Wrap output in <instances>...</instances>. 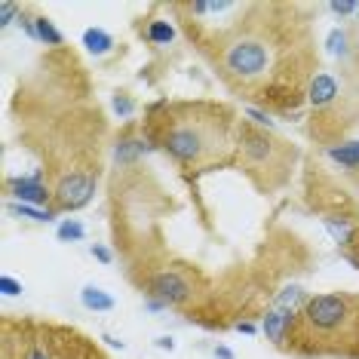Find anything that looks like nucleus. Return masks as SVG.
<instances>
[{
    "label": "nucleus",
    "mask_w": 359,
    "mask_h": 359,
    "mask_svg": "<svg viewBox=\"0 0 359 359\" xmlns=\"http://www.w3.org/2000/svg\"><path fill=\"white\" fill-rule=\"evenodd\" d=\"M236 148H240V160L249 169V175L267 187L280 184L285 172L292 169V160H295L292 144H285L283 138H273L271 133L255 129L249 123L236 129Z\"/></svg>",
    "instance_id": "nucleus-4"
},
{
    "label": "nucleus",
    "mask_w": 359,
    "mask_h": 359,
    "mask_svg": "<svg viewBox=\"0 0 359 359\" xmlns=\"http://www.w3.org/2000/svg\"><path fill=\"white\" fill-rule=\"evenodd\" d=\"M157 347H163V350H172V347H175V341H172V338H157Z\"/></svg>",
    "instance_id": "nucleus-25"
},
{
    "label": "nucleus",
    "mask_w": 359,
    "mask_h": 359,
    "mask_svg": "<svg viewBox=\"0 0 359 359\" xmlns=\"http://www.w3.org/2000/svg\"><path fill=\"white\" fill-rule=\"evenodd\" d=\"M13 212H19V215H25V218H34V222H53V218H55V209L40 212V209H34V206H25V203L13 206Z\"/></svg>",
    "instance_id": "nucleus-17"
},
{
    "label": "nucleus",
    "mask_w": 359,
    "mask_h": 359,
    "mask_svg": "<svg viewBox=\"0 0 359 359\" xmlns=\"http://www.w3.org/2000/svg\"><path fill=\"white\" fill-rule=\"evenodd\" d=\"M148 295L154 298L151 307H169V304H182V301L191 298V285H187V280L182 273L175 271H163V273H154L148 283Z\"/></svg>",
    "instance_id": "nucleus-6"
},
{
    "label": "nucleus",
    "mask_w": 359,
    "mask_h": 359,
    "mask_svg": "<svg viewBox=\"0 0 359 359\" xmlns=\"http://www.w3.org/2000/svg\"><path fill=\"white\" fill-rule=\"evenodd\" d=\"M59 240H62V243L83 240V224L74 222V218H68V222H62V224H59Z\"/></svg>",
    "instance_id": "nucleus-16"
},
{
    "label": "nucleus",
    "mask_w": 359,
    "mask_h": 359,
    "mask_svg": "<svg viewBox=\"0 0 359 359\" xmlns=\"http://www.w3.org/2000/svg\"><path fill=\"white\" fill-rule=\"evenodd\" d=\"M93 194H95V175L93 172L62 175V182L55 184V191H53L55 209H80L93 200Z\"/></svg>",
    "instance_id": "nucleus-5"
},
{
    "label": "nucleus",
    "mask_w": 359,
    "mask_h": 359,
    "mask_svg": "<svg viewBox=\"0 0 359 359\" xmlns=\"http://www.w3.org/2000/svg\"><path fill=\"white\" fill-rule=\"evenodd\" d=\"M25 359H50V353H46V350L40 347V344H31V350L25 353Z\"/></svg>",
    "instance_id": "nucleus-22"
},
{
    "label": "nucleus",
    "mask_w": 359,
    "mask_h": 359,
    "mask_svg": "<svg viewBox=\"0 0 359 359\" xmlns=\"http://www.w3.org/2000/svg\"><path fill=\"white\" fill-rule=\"evenodd\" d=\"M289 350L301 356L359 359V295H316L292 316Z\"/></svg>",
    "instance_id": "nucleus-3"
},
{
    "label": "nucleus",
    "mask_w": 359,
    "mask_h": 359,
    "mask_svg": "<svg viewBox=\"0 0 359 359\" xmlns=\"http://www.w3.org/2000/svg\"><path fill=\"white\" fill-rule=\"evenodd\" d=\"M114 111L126 117V114H133V102H129L126 95H117V99H114Z\"/></svg>",
    "instance_id": "nucleus-20"
},
{
    "label": "nucleus",
    "mask_w": 359,
    "mask_h": 359,
    "mask_svg": "<svg viewBox=\"0 0 359 359\" xmlns=\"http://www.w3.org/2000/svg\"><path fill=\"white\" fill-rule=\"evenodd\" d=\"M93 255L102 261V264H111V252L104 249V246H93Z\"/></svg>",
    "instance_id": "nucleus-24"
},
{
    "label": "nucleus",
    "mask_w": 359,
    "mask_h": 359,
    "mask_svg": "<svg viewBox=\"0 0 359 359\" xmlns=\"http://www.w3.org/2000/svg\"><path fill=\"white\" fill-rule=\"evenodd\" d=\"M10 191H13V197L19 203H25V206H43V203L53 197L50 187L43 184V175H40V172L25 175V178H13Z\"/></svg>",
    "instance_id": "nucleus-7"
},
{
    "label": "nucleus",
    "mask_w": 359,
    "mask_h": 359,
    "mask_svg": "<svg viewBox=\"0 0 359 359\" xmlns=\"http://www.w3.org/2000/svg\"><path fill=\"white\" fill-rule=\"evenodd\" d=\"M329 157L341 166H359V142H347V144H332L329 148Z\"/></svg>",
    "instance_id": "nucleus-10"
},
{
    "label": "nucleus",
    "mask_w": 359,
    "mask_h": 359,
    "mask_svg": "<svg viewBox=\"0 0 359 359\" xmlns=\"http://www.w3.org/2000/svg\"><path fill=\"white\" fill-rule=\"evenodd\" d=\"M325 46H329L332 55H341V59H344V55L350 53L347 50V31H341V28L329 31V37H325Z\"/></svg>",
    "instance_id": "nucleus-15"
},
{
    "label": "nucleus",
    "mask_w": 359,
    "mask_h": 359,
    "mask_svg": "<svg viewBox=\"0 0 359 359\" xmlns=\"http://www.w3.org/2000/svg\"><path fill=\"white\" fill-rule=\"evenodd\" d=\"M307 99L316 111H325L334 99H338V80H334L329 71H316L307 83Z\"/></svg>",
    "instance_id": "nucleus-8"
},
{
    "label": "nucleus",
    "mask_w": 359,
    "mask_h": 359,
    "mask_svg": "<svg viewBox=\"0 0 359 359\" xmlns=\"http://www.w3.org/2000/svg\"><path fill=\"white\" fill-rule=\"evenodd\" d=\"M215 356H218V359H233V353H231L227 347H215Z\"/></svg>",
    "instance_id": "nucleus-26"
},
{
    "label": "nucleus",
    "mask_w": 359,
    "mask_h": 359,
    "mask_svg": "<svg viewBox=\"0 0 359 359\" xmlns=\"http://www.w3.org/2000/svg\"><path fill=\"white\" fill-rule=\"evenodd\" d=\"M236 329H240V332H246V334H252V332H255V325H252V323H240V325H236Z\"/></svg>",
    "instance_id": "nucleus-27"
},
{
    "label": "nucleus",
    "mask_w": 359,
    "mask_h": 359,
    "mask_svg": "<svg viewBox=\"0 0 359 359\" xmlns=\"http://www.w3.org/2000/svg\"><path fill=\"white\" fill-rule=\"evenodd\" d=\"M144 135L194 172L224 166L233 157V117L212 102H160L151 108Z\"/></svg>",
    "instance_id": "nucleus-2"
},
{
    "label": "nucleus",
    "mask_w": 359,
    "mask_h": 359,
    "mask_svg": "<svg viewBox=\"0 0 359 359\" xmlns=\"http://www.w3.org/2000/svg\"><path fill=\"white\" fill-rule=\"evenodd\" d=\"M356 13H359V10H356Z\"/></svg>",
    "instance_id": "nucleus-28"
},
{
    "label": "nucleus",
    "mask_w": 359,
    "mask_h": 359,
    "mask_svg": "<svg viewBox=\"0 0 359 359\" xmlns=\"http://www.w3.org/2000/svg\"><path fill=\"white\" fill-rule=\"evenodd\" d=\"M273 6H246L215 40V65L224 83L255 102L295 111L304 99V46H295L292 22L271 19Z\"/></svg>",
    "instance_id": "nucleus-1"
},
{
    "label": "nucleus",
    "mask_w": 359,
    "mask_h": 359,
    "mask_svg": "<svg viewBox=\"0 0 359 359\" xmlns=\"http://www.w3.org/2000/svg\"><path fill=\"white\" fill-rule=\"evenodd\" d=\"M0 292L4 295H22V283L19 280H13V276H0Z\"/></svg>",
    "instance_id": "nucleus-18"
},
{
    "label": "nucleus",
    "mask_w": 359,
    "mask_h": 359,
    "mask_svg": "<svg viewBox=\"0 0 359 359\" xmlns=\"http://www.w3.org/2000/svg\"><path fill=\"white\" fill-rule=\"evenodd\" d=\"M15 13H19V6H15V4H0V19H4V22H0V25H13V19H15Z\"/></svg>",
    "instance_id": "nucleus-19"
},
{
    "label": "nucleus",
    "mask_w": 359,
    "mask_h": 359,
    "mask_svg": "<svg viewBox=\"0 0 359 359\" xmlns=\"http://www.w3.org/2000/svg\"><path fill=\"white\" fill-rule=\"evenodd\" d=\"M172 37H175V28L169 22H151V28H148L151 43H172Z\"/></svg>",
    "instance_id": "nucleus-14"
},
{
    "label": "nucleus",
    "mask_w": 359,
    "mask_h": 359,
    "mask_svg": "<svg viewBox=\"0 0 359 359\" xmlns=\"http://www.w3.org/2000/svg\"><path fill=\"white\" fill-rule=\"evenodd\" d=\"M292 316H295V310H285V307H273L271 313L264 316V334L273 341L276 347H285V341H289Z\"/></svg>",
    "instance_id": "nucleus-9"
},
{
    "label": "nucleus",
    "mask_w": 359,
    "mask_h": 359,
    "mask_svg": "<svg viewBox=\"0 0 359 359\" xmlns=\"http://www.w3.org/2000/svg\"><path fill=\"white\" fill-rule=\"evenodd\" d=\"M249 117L255 120L258 126H267V129H271V120H267V114H261V111H255V108H252V111H249Z\"/></svg>",
    "instance_id": "nucleus-23"
},
{
    "label": "nucleus",
    "mask_w": 359,
    "mask_h": 359,
    "mask_svg": "<svg viewBox=\"0 0 359 359\" xmlns=\"http://www.w3.org/2000/svg\"><path fill=\"white\" fill-rule=\"evenodd\" d=\"M80 298H83V304L89 310H111L114 307V298L104 295L102 289H95V285H86L83 292H80Z\"/></svg>",
    "instance_id": "nucleus-12"
},
{
    "label": "nucleus",
    "mask_w": 359,
    "mask_h": 359,
    "mask_svg": "<svg viewBox=\"0 0 359 359\" xmlns=\"http://www.w3.org/2000/svg\"><path fill=\"white\" fill-rule=\"evenodd\" d=\"M356 10H359V4H350V0H344V4H332V13H338V15H350Z\"/></svg>",
    "instance_id": "nucleus-21"
},
{
    "label": "nucleus",
    "mask_w": 359,
    "mask_h": 359,
    "mask_svg": "<svg viewBox=\"0 0 359 359\" xmlns=\"http://www.w3.org/2000/svg\"><path fill=\"white\" fill-rule=\"evenodd\" d=\"M34 28H37V37L40 40H46L50 46H62V34L55 31V25H53L50 19H43V15H40V19H34Z\"/></svg>",
    "instance_id": "nucleus-13"
},
{
    "label": "nucleus",
    "mask_w": 359,
    "mask_h": 359,
    "mask_svg": "<svg viewBox=\"0 0 359 359\" xmlns=\"http://www.w3.org/2000/svg\"><path fill=\"white\" fill-rule=\"evenodd\" d=\"M83 46L89 53H95V55H104L114 46V40H111V34H104L102 28H89L83 34Z\"/></svg>",
    "instance_id": "nucleus-11"
}]
</instances>
